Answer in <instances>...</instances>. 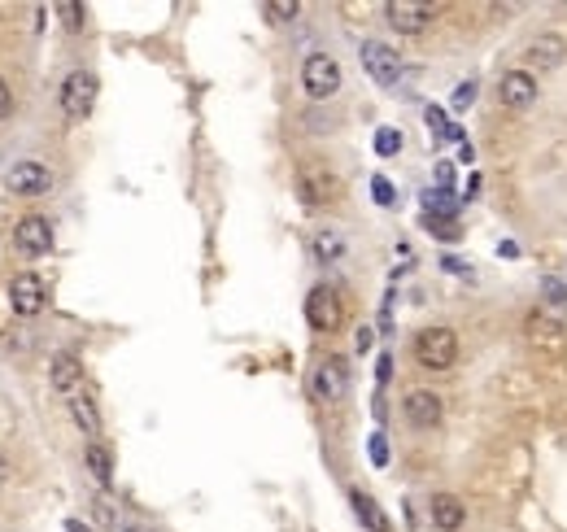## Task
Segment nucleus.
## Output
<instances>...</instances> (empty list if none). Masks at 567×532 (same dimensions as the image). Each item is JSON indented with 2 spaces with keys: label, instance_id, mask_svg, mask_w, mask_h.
Instances as JSON below:
<instances>
[{
  "label": "nucleus",
  "instance_id": "f257e3e1",
  "mask_svg": "<svg viewBox=\"0 0 567 532\" xmlns=\"http://www.w3.org/2000/svg\"><path fill=\"white\" fill-rule=\"evenodd\" d=\"M410 354H415V362L424 371H450L458 362V336L454 328H424V332H415Z\"/></svg>",
  "mask_w": 567,
  "mask_h": 532
},
{
  "label": "nucleus",
  "instance_id": "f03ea898",
  "mask_svg": "<svg viewBox=\"0 0 567 532\" xmlns=\"http://www.w3.org/2000/svg\"><path fill=\"white\" fill-rule=\"evenodd\" d=\"M96 75L92 70H70V75L62 79V88H57V105H62V114L70 118V123H83L92 110H96Z\"/></svg>",
  "mask_w": 567,
  "mask_h": 532
},
{
  "label": "nucleus",
  "instance_id": "7ed1b4c3",
  "mask_svg": "<svg viewBox=\"0 0 567 532\" xmlns=\"http://www.w3.org/2000/svg\"><path fill=\"white\" fill-rule=\"evenodd\" d=\"M301 88H306L310 101H328L345 88V75H341V62L328 53H310L306 62H301Z\"/></svg>",
  "mask_w": 567,
  "mask_h": 532
},
{
  "label": "nucleus",
  "instance_id": "20e7f679",
  "mask_svg": "<svg viewBox=\"0 0 567 532\" xmlns=\"http://www.w3.org/2000/svg\"><path fill=\"white\" fill-rule=\"evenodd\" d=\"M358 57H363V70L380 83V88H397V83H402V75H406L402 53H397L393 44H384V40H363Z\"/></svg>",
  "mask_w": 567,
  "mask_h": 532
},
{
  "label": "nucleus",
  "instance_id": "39448f33",
  "mask_svg": "<svg viewBox=\"0 0 567 532\" xmlns=\"http://www.w3.org/2000/svg\"><path fill=\"white\" fill-rule=\"evenodd\" d=\"M297 197H301V205H332L341 197V179H336L328 166L310 162L297 171Z\"/></svg>",
  "mask_w": 567,
  "mask_h": 532
},
{
  "label": "nucleus",
  "instance_id": "423d86ee",
  "mask_svg": "<svg viewBox=\"0 0 567 532\" xmlns=\"http://www.w3.org/2000/svg\"><path fill=\"white\" fill-rule=\"evenodd\" d=\"M384 18H389V27L397 35H419L432 27L437 5H424V0H389V5H384Z\"/></svg>",
  "mask_w": 567,
  "mask_h": 532
},
{
  "label": "nucleus",
  "instance_id": "0eeeda50",
  "mask_svg": "<svg viewBox=\"0 0 567 532\" xmlns=\"http://www.w3.org/2000/svg\"><path fill=\"white\" fill-rule=\"evenodd\" d=\"M310 393H315V402H323V406L341 402V397L349 393V367H345V358H323L319 367H315V376H310Z\"/></svg>",
  "mask_w": 567,
  "mask_h": 532
},
{
  "label": "nucleus",
  "instance_id": "6e6552de",
  "mask_svg": "<svg viewBox=\"0 0 567 532\" xmlns=\"http://www.w3.org/2000/svg\"><path fill=\"white\" fill-rule=\"evenodd\" d=\"M341 319H345V310H341L336 288H328V284L310 288V297H306V323H310V328H315V332H336V328H341Z\"/></svg>",
  "mask_w": 567,
  "mask_h": 532
},
{
  "label": "nucleus",
  "instance_id": "1a4fd4ad",
  "mask_svg": "<svg viewBox=\"0 0 567 532\" xmlns=\"http://www.w3.org/2000/svg\"><path fill=\"white\" fill-rule=\"evenodd\" d=\"M48 301V288L35 271H22L9 280V306H14V314H22V319H35V314L44 310Z\"/></svg>",
  "mask_w": 567,
  "mask_h": 532
},
{
  "label": "nucleus",
  "instance_id": "9d476101",
  "mask_svg": "<svg viewBox=\"0 0 567 532\" xmlns=\"http://www.w3.org/2000/svg\"><path fill=\"white\" fill-rule=\"evenodd\" d=\"M5 188L14 192V197H48V192H53V171L40 162H18V166H9Z\"/></svg>",
  "mask_w": 567,
  "mask_h": 532
},
{
  "label": "nucleus",
  "instance_id": "9b49d317",
  "mask_svg": "<svg viewBox=\"0 0 567 532\" xmlns=\"http://www.w3.org/2000/svg\"><path fill=\"white\" fill-rule=\"evenodd\" d=\"M14 245H18V253H27V258H40V253L53 249V223H48L44 214L18 219L14 223Z\"/></svg>",
  "mask_w": 567,
  "mask_h": 532
},
{
  "label": "nucleus",
  "instance_id": "f8f14e48",
  "mask_svg": "<svg viewBox=\"0 0 567 532\" xmlns=\"http://www.w3.org/2000/svg\"><path fill=\"white\" fill-rule=\"evenodd\" d=\"M402 415H406L410 428H437V423L445 419V402L432 389H415V393H406Z\"/></svg>",
  "mask_w": 567,
  "mask_h": 532
},
{
  "label": "nucleus",
  "instance_id": "ddd939ff",
  "mask_svg": "<svg viewBox=\"0 0 567 532\" xmlns=\"http://www.w3.org/2000/svg\"><path fill=\"white\" fill-rule=\"evenodd\" d=\"M498 96H502L506 110H528V105L537 101V75L533 70H506Z\"/></svg>",
  "mask_w": 567,
  "mask_h": 532
},
{
  "label": "nucleus",
  "instance_id": "4468645a",
  "mask_svg": "<svg viewBox=\"0 0 567 532\" xmlns=\"http://www.w3.org/2000/svg\"><path fill=\"white\" fill-rule=\"evenodd\" d=\"M428 515L441 532H458L467 524V506H463V498H454V493H437V498L428 502Z\"/></svg>",
  "mask_w": 567,
  "mask_h": 532
},
{
  "label": "nucleus",
  "instance_id": "2eb2a0df",
  "mask_svg": "<svg viewBox=\"0 0 567 532\" xmlns=\"http://www.w3.org/2000/svg\"><path fill=\"white\" fill-rule=\"evenodd\" d=\"M79 380H83L79 354H70V349L53 354V362H48V384H53L57 393H70V397H75V384H79Z\"/></svg>",
  "mask_w": 567,
  "mask_h": 532
},
{
  "label": "nucleus",
  "instance_id": "dca6fc26",
  "mask_svg": "<svg viewBox=\"0 0 567 532\" xmlns=\"http://www.w3.org/2000/svg\"><path fill=\"white\" fill-rule=\"evenodd\" d=\"M563 57H567V44H563V35H537L533 44H528V66L533 70H554V66H563Z\"/></svg>",
  "mask_w": 567,
  "mask_h": 532
},
{
  "label": "nucleus",
  "instance_id": "f3484780",
  "mask_svg": "<svg viewBox=\"0 0 567 532\" xmlns=\"http://www.w3.org/2000/svg\"><path fill=\"white\" fill-rule=\"evenodd\" d=\"M349 506H354V515L363 519V528H371V532H393L389 515L380 511V502L371 498V493H363V489H349Z\"/></svg>",
  "mask_w": 567,
  "mask_h": 532
},
{
  "label": "nucleus",
  "instance_id": "a211bd4d",
  "mask_svg": "<svg viewBox=\"0 0 567 532\" xmlns=\"http://www.w3.org/2000/svg\"><path fill=\"white\" fill-rule=\"evenodd\" d=\"M70 419H75L79 423V432H83V437H101V410H96V402H92V397L88 393H75V397H70Z\"/></svg>",
  "mask_w": 567,
  "mask_h": 532
},
{
  "label": "nucleus",
  "instance_id": "6ab92c4d",
  "mask_svg": "<svg viewBox=\"0 0 567 532\" xmlns=\"http://www.w3.org/2000/svg\"><path fill=\"white\" fill-rule=\"evenodd\" d=\"M83 463H88L92 480H96L101 489H110V485H114V454L105 450L101 441H88V450H83Z\"/></svg>",
  "mask_w": 567,
  "mask_h": 532
},
{
  "label": "nucleus",
  "instance_id": "aec40b11",
  "mask_svg": "<svg viewBox=\"0 0 567 532\" xmlns=\"http://www.w3.org/2000/svg\"><path fill=\"white\" fill-rule=\"evenodd\" d=\"M310 253H315V262H341L345 258V240L336 227H319L315 236H310Z\"/></svg>",
  "mask_w": 567,
  "mask_h": 532
},
{
  "label": "nucleus",
  "instance_id": "412c9836",
  "mask_svg": "<svg viewBox=\"0 0 567 532\" xmlns=\"http://www.w3.org/2000/svg\"><path fill=\"white\" fill-rule=\"evenodd\" d=\"M262 14H267L271 22H293L301 14V5H297V0H267V5H262Z\"/></svg>",
  "mask_w": 567,
  "mask_h": 532
},
{
  "label": "nucleus",
  "instance_id": "4be33fe9",
  "mask_svg": "<svg viewBox=\"0 0 567 532\" xmlns=\"http://www.w3.org/2000/svg\"><path fill=\"white\" fill-rule=\"evenodd\" d=\"M428 127H432V136H441V140H463L458 136V127L437 110V105H428Z\"/></svg>",
  "mask_w": 567,
  "mask_h": 532
},
{
  "label": "nucleus",
  "instance_id": "5701e85b",
  "mask_svg": "<svg viewBox=\"0 0 567 532\" xmlns=\"http://www.w3.org/2000/svg\"><path fill=\"white\" fill-rule=\"evenodd\" d=\"M376 153H380V157H397V153H402V131L380 127V131H376Z\"/></svg>",
  "mask_w": 567,
  "mask_h": 532
},
{
  "label": "nucleus",
  "instance_id": "b1692460",
  "mask_svg": "<svg viewBox=\"0 0 567 532\" xmlns=\"http://www.w3.org/2000/svg\"><path fill=\"white\" fill-rule=\"evenodd\" d=\"M541 297H546L554 310L567 314V288H563V280H550V275H546V280H541Z\"/></svg>",
  "mask_w": 567,
  "mask_h": 532
},
{
  "label": "nucleus",
  "instance_id": "393cba45",
  "mask_svg": "<svg viewBox=\"0 0 567 532\" xmlns=\"http://www.w3.org/2000/svg\"><path fill=\"white\" fill-rule=\"evenodd\" d=\"M57 14H62V22H66L70 31L83 27V5H75V0H62V5H57Z\"/></svg>",
  "mask_w": 567,
  "mask_h": 532
},
{
  "label": "nucleus",
  "instance_id": "a878e982",
  "mask_svg": "<svg viewBox=\"0 0 567 532\" xmlns=\"http://www.w3.org/2000/svg\"><path fill=\"white\" fill-rule=\"evenodd\" d=\"M476 92H480V83H476V79L458 83V92H454V110H467V105L476 101Z\"/></svg>",
  "mask_w": 567,
  "mask_h": 532
},
{
  "label": "nucleus",
  "instance_id": "bb28decb",
  "mask_svg": "<svg viewBox=\"0 0 567 532\" xmlns=\"http://www.w3.org/2000/svg\"><path fill=\"white\" fill-rule=\"evenodd\" d=\"M371 192H376V201H380V205H393V184H389L384 175L371 179Z\"/></svg>",
  "mask_w": 567,
  "mask_h": 532
},
{
  "label": "nucleus",
  "instance_id": "cd10ccee",
  "mask_svg": "<svg viewBox=\"0 0 567 532\" xmlns=\"http://www.w3.org/2000/svg\"><path fill=\"white\" fill-rule=\"evenodd\" d=\"M371 458H376L380 467L389 463V445H384V437H380V432H376V437H371Z\"/></svg>",
  "mask_w": 567,
  "mask_h": 532
},
{
  "label": "nucleus",
  "instance_id": "c85d7f7f",
  "mask_svg": "<svg viewBox=\"0 0 567 532\" xmlns=\"http://www.w3.org/2000/svg\"><path fill=\"white\" fill-rule=\"evenodd\" d=\"M9 110H14V92H9V83L0 79V118H9Z\"/></svg>",
  "mask_w": 567,
  "mask_h": 532
},
{
  "label": "nucleus",
  "instance_id": "c756f323",
  "mask_svg": "<svg viewBox=\"0 0 567 532\" xmlns=\"http://www.w3.org/2000/svg\"><path fill=\"white\" fill-rule=\"evenodd\" d=\"M432 236H445V240H458V227L454 223H428Z\"/></svg>",
  "mask_w": 567,
  "mask_h": 532
},
{
  "label": "nucleus",
  "instance_id": "7c9ffc66",
  "mask_svg": "<svg viewBox=\"0 0 567 532\" xmlns=\"http://www.w3.org/2000/svg\"><path fill=\"white\" fill-rule=\"evenodd\" d=\"M371 349V328H358V354H367Z\"/></svg>",
  "mask_w": 567,
  "mask_h": 532
},
{
  "label": "nucleus",
  "instance_id": "2f4dec72",
  "mask_svg": "<svg viewBox=\"0 0 567 532\" xmlns=\"http://www.w3.org/2000/svg\"><path fill=\"white\" fill-rule=\"evenodd\" d=\"M498 253H502V258H515V253H520V245H511V240H502Z\"/></svg>",
  "mask_w": 567,
  "mask_h": 532
},
{
  "label": "nucleus",
  "instance_id": "473e14b6",
  "mask_svg": "<svg viewBox=\"0 0 567 532\" xmlns=\"http://www.w3.org/2000/svg\"><path fill=\"white\" fill-rule=\"evenodd\" d=\"M66 532H92V528L83 524V519H66Z\"/></svg>",
  "mask_w": 567,
  "mask_h": 532
},
{
  "label": "nucleus",
  "instance_id": "72a5a7b5",
  "mask_svg": "<svg viewBox=\"0 0 567 532\" xmlns=\"http://www.w3.org/2000/svg\"><path fill=\"white\" fill-rule=\"evenodd\" d=\"M9 471H14V467H9V458L0 454V485H5V480H9Z\"/></svg>",
  "mask_w": 567,
  "mask_h": 532
},
{
  "label": "nucleus",
  "instance_id": "f704fd0d",
  "mask_svg": "<svg viewBox=\"0 0 567 532\" xmlns=\"http://www.w3.org/2000/svg\"><path fill=\"white\" fill-rule=\"evenodd\" d=\"M118 532H153V528H144V524H123Z\"/></svg>",
  "mask_w": 567,
  "mask_h": 532
}]
</instances>
